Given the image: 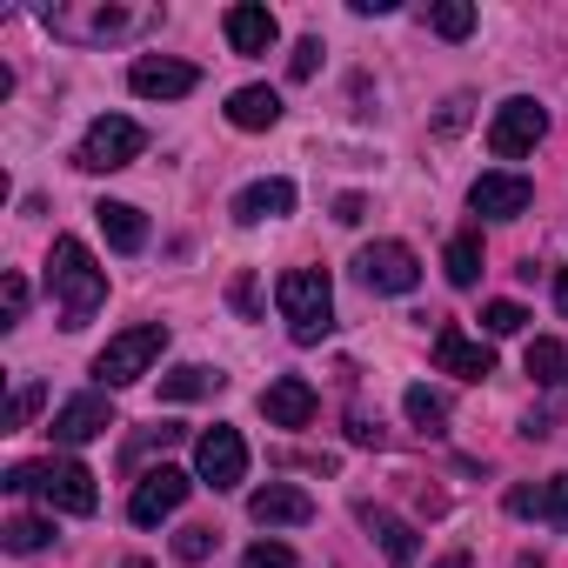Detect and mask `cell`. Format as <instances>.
<instances>
[{"mask_svg":"<svg viewBox=\"0 0 568 568\" xmlns=\"http://www.w3.org/2000/svg\"><path fill=\"white\" fill-rule=\"evenodd\" d=\"M227 302H234V315H247V322H254V308H261V288H254V274H234Z\"/></svg>","mask_w":568,"mask_h":568,"instance_id":"34","label":"cell"},{"mask_svg":"<svg viewBox=\"0 0 568 568\" xmlns=\"http://www.w3.org/2000/svg\"><path fill=\"white\" fill-rule=\"evenodd\" d=\"M362 214H368V201H362V194H342V201H335V221H348V227H355Z\"/></svg>","mask_w":568,"mask_h":568,"instance_id":"38","label":"cell"},{"mask_svg":"<svg viewBox=\"0 0 568 568\" xmlns=\"http://www.w3.org/2000/svg\"><path fill=\"white\" fill-rule=\"evenodd\" d=\"M0 541H8L14 555H34V548L54 541V521H48V515H14L8 528H0Z\"/></svg>","mask_w":568,"mask_h":568,"instance_id":"24","label":"cell"},{"mask_svg":"<svg viewBox=\"0 0 568 568\" xmlns=\"http://www.w3.org/2000/svg\"><path fill=\"white\" fill-rule=\"evenodd\" d=\"M528 201H535V181L528 174H481L468 187V207L481 221H515V214H528Z\"/></svg>","mask_w":568,"mask_h":568,"instance_id":"12","label":"cell"},{"mask_svg":"<svg viewBox=\"0 0 568 568\" xmlns=\"http://www.w3.org/2000/svg\"><path fill=\"white\" fill-rule=\"evenodd\" d=\"M0 488L41 495V501L61 508V515H94V508H101V488H94V475H88L81 462H21V468H8V481H0Z\"/></svg>","mask_w":568,"mask_h":568,"instance_id":"3","label":"cell"},{"mask_svg":"<svg viewBox=\"0 0 568 568\" xmlns=\"http://www.w3.org/2000/svg\"><path fill=\"white\" fill-rule=\"evenodd\" d=\"M247 515H254L261 528H302V521H315V501H308L295 481H267V488L247 495Z\"/></svg>","mask_w":568,"mask_h":568,"instance_id":"13","label":"cell"},{"mask_svg":"<svg viewBox=\"0 0 568 568\" xmlns=\"http://www.w3.org/2000/svg\"><path fill=\"white\" fill-rule=\"evenodd\" d=\"M428 28H435L442 41H468V34H475V8H468V0H442V8L428 14Z\"/></svg>","mask_w":568,"mask_h":568,"instance_id":"26","label":"cell"},{"mask_svg":"<svg viewBox=\"0 0 568 568\" xmlns=\"http://www.w3.org/2000/svg\"><path fill=\"white\" fill-rule=\"evenodd\" d=\"M315 388L302 382V375H281V382H267V395H261V415L274 422V428H308L315 422Z\"/></svg>","mask_w":568,"mask_h":568,"instance_id":"14","label":"cell"},{"mask_svg":"<svg viewBox=\"0 0 568 568\" xmlns=\"http://www.w3.org/2000/svg\"><path fill=\"white\" fill-rule=\"evenodd\" d=\"M214 541H221L214 528H181V535H174V555H181V561H207Z\"/></svg>","mask_w":568,"mask_h":568,"instance_id":"30","label":"cell"},{"mask_svg":"<svg viewBox=\"0 0 568 568\" xmlns=\"http://www.w3.org/2000/svg\"><path fill=\"white\" fill-rule=\"evenodd\" d=\"M521 322H528L521 302H488V308H481V328H488V335H521Z\"/></svg>","mask_w":568,"mask_h":568,"instance_id":"29","label":"cell"},{"mask_svg":"<svg viewBox=\"0 0 568 568\" xmlns=\"http://www.w3.org/2000/svg\"><path fill=\"white\" fill-rule=\"evenodd\" d=\"M241 568H295V555L281 548V541H254V548L241 555Z\"/></svg>","mask_w":568,"mask_h":568,"instance_id":"31","label":"cell"},{"mask_svg":"<svg viewBox=\"0 0 568 568\" xmlns=\"http://www.w3.org/2000/svg\"><path fill=\"white\" fill-rule=\"evenodd\" d=\"M555 308H561V315H568V267H561V274H555Z\"/></svg>","mask_w":568,"mask_h":568,"instance_id":"39","label":"cell"},{"mask_svg":"<svg viewBox=\"0 0 568 568\" xmlns=\"http://www.w3.org/2000/svg\"><path fill=\"white\" fill-rule=\"evenodd\" d=\"M114 428V402L108 395H74L61 415H54V442H68V448H81V442H94V435H108Z\"/></svg>","mask_w":568,"mask_h":568,"instance_id":"16","label":"cell"},{"mask_svg":"<svg viewBox=\"0 0 568 568\" xmlns=\"http://www.w3.org/2000/svg\"><path fill=\"white\" fill-rule=\"evenodd\" d=\"M541 134H548V114H541L528 94H515V101H501L495 121H488V154H495V161H521Z\"/></svg>","mask_w":568,"mask_h":568,"instance_id":"7","label":"cell"},{"mask_svg":"<svg viewBox=\"0 0 568 568\" xmlns=\"http://www.w3.org/2000/svg\"><path fill=\"white\" fill-rule=\"evenodd\" d=\"M121 568H148V561H121Z\"/></svg>","mask_w":568,"mask_h":568,"instance_id":"41","label":"cell"},{"mask_svg":"<svg viewBox=\"0 0 568 568\" xmlns=\"http://www.w3.org/2000/svg\"><path fill=\"white\" fill-rule=\"evenodd\" d=\"M221 34H227V48L234 54H267L274 41H281V21L267 14V8H254V0H241V8H227V21H221Z\"/></svg>","mask_w":568,"mask_h":568,"instance_id":"15","label":"cell"},{"mask_svg":"<svg viewBox=\"0 0 568 568\" xmlns=\"http://www.w3.org/2000/svg\"><path fill=\"white\" fill-rule=\"evenodd\" d=\"M435 368H442V375H462V382H481V375H495V348L475 342L468 328L442 322V328H435Z\"/></svg>","mask_w":568,"mask_h":568,"instance_id":"11","label":"cell"},{"mask_svg":"<svg viewBox=\"0 0 568 568\" xmlns=\"http://www.w3.org/2000/svg\"><path fill=\"white\" fill-rule=\"evenodd\" d=\"M362 521L375 528V541H382L388 561H415V555H422V535H415L402 515H388V508H362Z\"/></svg>","mask_w":568,"mask_h":568,"instance_id":"20","label":"cell"},{"mask_svg":"<svg viewBox=\"0 0 568 568\" xmlns=\"http://www.w3.org/2000/svg\"><path fill=\"white\" fill-rule=\"evenodd\" d=\"M194 468H201V481L221 495V488H241L247 481V442H241V428H227V422H214L201 442H194Z\"/></svg>","mask_w":568,"mask_h":568,"instance_id":"8","label":"cell"},{"mask_svg":"<svg viewBox=\"0 0 568 568\" xmlns=\"http://www.w3.org/2000/svg\"><path fill=\"white\" fill-rule=\"evenodd\" d=\"M442 267H448L455 288H475V281H481V234H455L448 254H442Z\"/></svg>","mask_w":568,"mask_h":568,"instance_id":"21","label":"cell"},{"mask_svg":"<svg viewBox=\"0 0 568 568\" xmlns=\"http://www.w3.org/2000/svg\"><path fill=\"white\" fill-rule=\"evenodd\" d=\"M315 68H322V41L308 34V41H295V61H288V74H295V81H315Z\"/></svg>","mask_w":568,"mask_h":568,"instance_id":"32","label":"cell"},{"mask_svg":"<svg viewBox=\"0 0 568 568\" xmlns=\"http://www.w3.org/2000/svg\"><path fill=\"white\" fill-rule=\"evenodd\" d=\"M21 315H28V281H21V274H8V328H14Z\"/></svg>","mask_w":568,"mask_h":568,"instance_id":"36","label":"cell"},{"mask_svg":"<svg viewBox=\"0 0 568 568\" xmlns=\"http://www.w3.org/2000/svg\"><path fill=\"white\" fill-rule=\"evenodd\" d=\"M355 274H362V288H375V295H415L422 261H415V247H402V241H375V247L355 254Z\"/></svg>","mask_w":568,"mask_h":568,"instance_id":"6","label":"cell"},{"mask_svg":"<svg viewBox=\"0 0 568 568\" xmlns=\"http://www.w3.org/2000/svg\"><path fill=\"white\" fill-rule=\"evenodd\" d=\"M402 408H408V422H415V428H428V435H442V422H448V402H442V395H428V388H408V395H402Z\"/></svg>","mask_w":568,"mask_h":568,"instance_id":"27","label":"cell"},{"mask_svg":"<svg viewBox=\"0 0 568 568\" xmlns=\"http://www.w3.org/2000/svg\"><path fill=\"white\" fill-rule=\"evenodd\" d=\"M48 288L61 295V328H88V322H94V308L108 302V274L94 267L88 241H74V234H61V241H54Z\"/></svg>","mask_w":568,"mask_h":568,"instance_id":"1","label":"cell"},{"mask_svg":"<svg viewBox=\"0 0 568 568\" xmlns=\"http://www.w3.org/2000/svg\"><path fill=\"white\" fill-rule=\"evenodd\" d=\"M187 488H194V481H187L181 468H168V462H161V468H148V475L134 481V495H128V515H134L141 528H154L161 515H174V508L187 501Z\"/></svg>","mask_w":568,"mask_h":568,"instance_id":"9","label":"cell"},{"mask_svg":"<svg viewBox=\"0 0 568 568\" xmlns=\"http://www.w3.org/2000/svg\"><path fill=\"white\" fill-rule=\"evenodd\" d=\"M468 108H475V101H468V94H455V101L442 108V128H448V134H455V128H468Z\"/></svg>","mask_w":568,"mask_h":568,"instance_id":"37","label":"cell"},{"mask_svg":"<svg viewBox=\"0 0 568 568\" xmlns=\"http://www.w3.org/2000/svg\"><path fill=\"white\" fill-rule=\"evenodd\" d=\"M128 88H134L141 101H181V94H194V88H201V68L168 61V54H148V61H134V68H128Z\"/></svg>","mask_w":568,"mask_h":568,"instance_id":"10","label":"cell"},{"mask_svg":"<svg viewBox=\"0 0 568 568\" xmlns=\"http://www.w3.org/2000/svg\"><path fill=\"white\" fill-rule=\"evenodd\" d=\"M94 221H101L108 247H121V254H141V247H148V221H141V207H128V201H101Z\"/></svg>","mask_w":568,"mask_h":568,"instance_id":"18","label":"cell"},{"mask_svg":"<svg viewBox=\"0 0 568 568\" xmlns=\"http://www.w3.org/2000/svg\"><path fill=\"white\" fill-rule=\"evenodd\" d=\"M528 375L541 382V388H568V348L561 342H528Z\"/></svg>","mask_w":568,"mask_h":568,"instance_id":"22","label":"cell"},{"mask_svg":"<svg viewBox=\"0 0 568 568\" xmlns=\"http://www.w3.org/2000/svg\"><path fill=\"white\" fill-rule=\"evenodd\" d=\"M48 28H54V34H128L134 14H128V8H108V14H94V21H61V14H48Z\"/></svg>","mask_w":568,"mask_h":568,"instance_id":"25","label":"cell"},{"mask_svg":"<svg viewBox=\"0 0 568 568\" xmlns=\"http://www.w3.org/2000/svg\"><path fill=\"white\" fill-rule=\"evenodd\" d=\"M435 568H468V555H442V561H435Z\"/></svg>","mask_w":568,"mask_h":568,"instance_id":"40","label":"cell"},{"mask_svg":"<svg viewBox=\"0 0 568 568\" xmlns=\"http://www.w3.org/2000/svg\"><path fill=\"white\" fill-rule=\"evenodd\" d=\"M141 148H148L141 121H128V114H101V121L81 134V154H74V168H88V174H114V168H128Z\"/></svg>","mask_w":568,"mask_h":568,"instance_id":"5","label":"cell"},{"mask_svg":"<svg viewBox=\"0 0 568 568\" xmlns=\"http://www.w3.org/2000/svg\"><path fill=\"white\" fill-rule=\"evenodd\" d=\"M241 227H254V221H281V214H295V181H254V187H241L234 194V207H227Z\"/></svg>","mask_w":568,"mask_h":568,"instance_id":"17","label":"cell"},{"mask_svg":"<svg viewBox=\"0 0 568 568\" xmlns=\"http://www.w3.org/2000/svg\"><path fill=\"white\" fill-rule=\"evenodd\" d=\"M214 388H221V375H214V368H201V362H187V368L161 375V395H168V402H201V395H214Z\"/></svg>","mask_w":568,"mask_h":568,"instance_id":"23","label":"cell"},{"mask_svg":"<svg viewBox=\"0 0 568 568\" xmlns=\"http://www.w3.org/2000/svg\"><path fill=\"white\" fill-rule=\"evenodd\" d=\"M274 302H281V322H288V335L302 348H315L335 328V288H328L322 267H288L274 281Z\"/></svg>","mask_w":568,"mask_h":568,"instance_id":"2","label":"cell"},{"mask_svg":"<svg viewBox=\"0 0 568 568\" xmlns=\"http://www.w3.org/2000/svg\"><path fill=\"white\" fill-rule=\"evenodd\" d=\"M541 495H548V515H555V521L568 528V475H555V481H548Z\"/></svg>","mask_w":568,"mask_h":568,"instance_id":"35","label":"cell"},{"mask_svg":"<svg viewBox=\"0 0 568 568\" xmlns=\"http://www.w3.org/2000/svg\"><path fill=\"white\" fill-rule=\"evenodd\" d=\"M161 348H168V328H161V322H141V328L114 335V342L94 355V375H101L108 388H121V382H141V375L161 362Z\"/></svg>","mask_w":568,"mask_h":568,"instance_id":"4","label":"cell"},{"mask_svg":"<svg viewBox=\"0 0 568 568\" xmlns=\"http://www.w3.org/2000/svg\"><path fill=\"white\" fill-rule=\"evenodd\" d=\"M227 121L247 128V134H261V128L281 121V94H274V88H234V94H227Z\"/></svg>","mask_w":568,"mask_h":568,"instance_id":"19","label":"cell"},{"mask_svg":"<svg viewBox=\"0 0 568 568\" xmlns=\"http://www.w3.org/2000/svg\"><path fill=\"white\" fill-rule=\"evenodd\" d=\"M181 435H187V428H181V422H161V428H148V435H141V442H134V448H128V462H134V455H148V448H174V442H181Z\"/></svg>","mask_w":568,"mask_h":568,"instance_id":"33","label":"cell"},{"mask_svg":"<svg viewBox=\"0 0 568 568\" xmlns=\"http://www.w3.org/2000/svg\"><path fill=\"white\" fill-rule=\"evenodd\" d=\"M41 402H48V388H41V382H21V388H14V402H8V415H0V428H8V435H14V428H28Z\"/></svg>","mask_w":568,"mask_h":568,"instance_id":"28","label":"cell"}]
</instances>
